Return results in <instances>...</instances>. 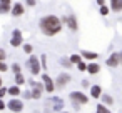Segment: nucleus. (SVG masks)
I'll return each mask as SVG.
<instances>
[{
	"mask_svg": "<svg viewBox=\"0 0 122 113\" xmlns=\"http://www.w3.org/2000/svg\"><path fill=\"white\" fill-rule=\"evenodd\" d=\"M24 12H25V9H24L22 4H15V5H12V9H10V14H12L14 17H20V15H24Z\"/></svg>",
	"mask_w": 122,
	"mask_h": 113,
	"instance_id": "nucleus-11",
	"label": "nucleus"
},
{
	"mask_svg": "<svg viewBox=\"0 0 122 113\" xmlns=\"http://www.w3.org/2000/svg\"><path fill=\"white\" fill-rule=\"evenodd\" d=\"M24 98H30V91H24Z\"/></svg>",
	"mask_w": 122,
	"mask_h": 113,
	"instance_id": "nucleus-36",
	"label": "nucleus"
},
{
	"mask_svg": "<svg viewBox=\"0 0 122 113\" xmlns=\"http://www.w3.org/2000/svg\"><path fill=\"white\" fill-rule=\"evenodd\" d=\"M52 103H54V111H62V108H64V101H62V100L54 98Z\"/></svg>",
	"mask_w": 122,
	"mask_h": 113,
	"instance_id": "nucleus-18",
	"label": "nucleus"
},
{
	"mask_svg": "<svg viewBox=\"0 0 122 113\" xmlns=\"http://www.w3.org/2000/svg\"><path fill=\"white\" fill-rule=\"evenodd\" d=\"M64 22L67 23V27H69L72 32H77L79 25H77V18H75L74 15H70V17H64Z\"/></svg>",
	"mask_w": 122,
	"mask_h": 113,
	"instance_id": "nucleus-10",
	"label": "nucleus"
},
{
	"mask_svg": "<svg viewBox=\"0 0 122 113\" xmlns=\"http://www.w3.org/2000/svg\"><path fill=\"white\" fill-rule=\"evenodd\" d=\"M77 68L80 72H87V63L85 62H80V63H77Z\"/></svg>",
	"mask_w": 122,
	"mask_h": 113,
	"instance_id": "nucleus-28",
	"label": "nucleus"
},
{
	"mask_svg": "<svg viewBox=\"0 0 122 113\" xmlns=\"http://www.w3.org/2000/svg\"><path fill=\"white\" fill-rule=\"evenodd\" d=\"M12 72H14L15 75H17V73H22V68H20V65H19V63H14V65H12Z\"/></svg>",
	"mask_w": 122,
	"mask_h": 113,
	"instance_id": "nucleus-27",
	"label": "nucleus"
},
{
	"mask_svg": "<svg viewBox=\"0 0 122 113\" xmlns=\"http://www.w3.org/2000/svg\"><path fill=\"white\" fill-rule=\"evenodd\" d=\"M4 86V83H2V78H0V88H2Z\"/></svg>",
	"mask_w": 122,
	"mask_h": 113,
	"instance_id": "nucleus-39",
	"label": "nucleus"
},
{
	"mask_svg": "<svg viewBox=\"0 0 122 113\" xmlns=\"http://www.w3.org/2000/svg\"><path fill=\"white\" fill-rule=\"evenodd\" d=\"M10 45H12V47H20V45H24V38H22V32H20L19 28H15V30L12 32V38H10Z\"/></svg>",
	"mask_w": 122,
	"mask_h": 113,
	"instance_id": "nucleus-6",
	"label": "nucleus"
},
{
	"mask_svg": "<svg viewBox=\"0 0 122 113\" xmlns=\"http://www.w3.org/2000/svg\"><path fill=\"white\" fill-rule=\"evenodd\" d=\"M7 108H9L10 111L19 113V111H22V110H24V103H22V100H19V98H12V100L7 103Z\"/></svg>",
	"mask_w": 122,
	"mask_h": 113,
	"instance_id": "nucleus-8",
	"label": "nucleus"
},
{
	"mask_svg": "<svg viewBox=\"0 0 122 113\" xmlns=\"http://www.w3.org/2000/svg\"><path fill=\"white\" fill-rule=\"evenodd\" d=\"M105 65L107 67H117V65H120V55H119V52L110 53V57L105 60Z\"/></svg>",
	"mask_w": 122,
	"mask_h": 113,
	"instance_id": "nucleus-9",
	"label": "nucleus"
},
{
	"mask_svg": "<svg viewBox=\"0 0 122 113\" xmlns=\"http://www.w3.org/2000/svg\"><path fill=\"white\" fill-rule=\"evenodd\" d=\"M7 93H9L10 96H14V98H17V96L20 95V88H19L17 85H14V86H10V88H7Z\"/></svg>",
	"mask_w": 122,
	"mask_h": 113,
	"instance_id": "nucleus-16",
	"label": "nucleus"
},
{
	"mask_svg": "<svg viewBox=\"0 0 122 113\" xmlns=\"http://www.w3.org/2000/svg\"><path fill=\"white\" fill-rule=\"evenodd\" d=\"M69 60H70V63H72V65H74V63L77 65V63H80V62H82V57H80L79 53H74V55H70V58H69Z\"/></svg>",
	"mask_w": 122,
	"mask_h": 113,
	"instance_id": "nucleus-19",
	"label": "nucleus"
},
{
	"mask_svg": "<svg viewBox=\"0 0 122 113\" xmlns=\"http://www.w3.org/2000/svg\"><path fill=\"white\" fill-rule=\"evenodd\" d=\"M27 65H29V68H30V73L32 75H39L40 73V62H39V57H34V55H30V58H29V62H27Z\"/></svg>",
	"mask_w": 122,
	"mask_h": 113,
	"instance_id": "nucleus-4",
	"label": "nucleus"
},
{
	"mask_svg": "<svg viewBox=\"0 0 122 113\" xmlns=\"http://www.w3.org/2000/svg\"><path fill=\"white\" fill-rule=\"evenodd\" d=\"M82 86H84V88H87V86H90V85H89V81H87V80H82Z\"/></svg>",
	"mask_w": 122,
	"mask_h": 113,
	"instance_id": "nucleus-35",
	"label": "nucleus"
},
{
	"mask_svg": "<svg viewBox=\"0 0 122 113\" xmlns=\"http://www.w3.org/2000/svg\"><path fill=\"white\" fill-rule=\"evenodd\" d=\"M80 57H82V58H87V60H90V62H95V58H99V55H97L95 52H87V50H82Z\"/></svg>",
	"mask_w": 122,
	"mask_h": 113,
	"instance_id": "nucleus-12",
	"label": "nucleus"
},
{
	"mask_svg": "<svg viewBox=\"0 0 122 113\" xmlns=\"http://www.w3.org/2000/svg\"><path fill=\"white\" fill-rule=\"evenodd\" d=\"M10 9H12V5H2L0 4V14H9Z\"/></svg>",
	"mask_w": 122,
	"mask_h": 113,
	"instance_id": "nucleus-25",
	"label": "nucleus"
},
{
	"mask_svg": "<svg viewBox=\"0 0 122 113\" xmlns=\"http://www.w3.org/2000/svg\"><path fill=\"white\" fill-rule=\"evenodd\" d=\"M95 113H112V111H110L107 106H104V105L100 103V105H97V108H95Z\"/></svg>",
	"mask_w": 122,
	"mask_h": 113,
	"instance_id": "nucleus-20",
	"label": "nucleus"
},
{
	"mask_svg": "<svg viewBox=\"0 0 122 113\" xmlns=\"http://www.w3.org/2000/svg\"><path fill=\"white\" fill-rule=\"evenodd\" d=\"M100 100H102V105H104V106H109V105L114 103V98H112L110 95H100Z\"/></svg>",
	"mask_w": 122,
	"mask_h": 113,
	"instance_id": "nucleus-17",
	"label": "nucleus"
},
{
	"mask_svg": "<svg viewBox=\"0 0 122 113\" xmlns=\"http://www.w3.org/2000/svg\"><path fill=\"white\" fill-rule=\"evenodd\" d=\"M70 101H72V106H74L75 110H79L82 105L89 103V98H87V95L82 93V91H72V93H70Z\"/></svg>",
	"mask_w": 122,
	"mask_h": 113,
	"instance_id": "nucleus-2",
	"label": "nucleus"
},
{
	"mask_svg": "<svg viewBox=\"0 0 122 113\" xmlns=\"http://www.w3.org/2000/svg\"><path fill=\"white\" fill-rule=\"evenodd\" d=\"M9 70V65L5 62H0V72H7Z\"/></svg>",
	"mask_w": 122,
	"mask_h": 113,
	"instance_id": "nucleus-29",
	"label": "nucleus"
},
{
	"mask_svg": "<svg viewBox=\"0 0 122 113\" xmlns=\"http://www.w3.org/2000/svg\"><path fill=\"white\" fill-rule=\"evenodd\" d=\"M24 52H25L27 55H32V52H34V47H32L30 43H25V45H24Z\"/></svg>",
	"mask_w": 122,
	"mask_h": 113,
	"instance_id": "nucleus-23",
	"label": "nucleus"
},
{
	"mask_svg": "<svg viewBox=\"0 0 122 113\" xmlns=\"http://www.w3.org/2000/svg\"><path fill=\"white\" fill-rule=\"evenodd\" d=\"M70 80H72V77H70L69 73H65V72H62L60 75H57V80H55L54 83H55V86H59V88H62V86H65L67 83H70Z\"/></svg>",
	"mask_w": 122,
	"mask_h": 113,
	"instance_id": "nucleus-7",
	"label": "nucleus"
},
{
	"mask_svg": "<svg viewBox=\"0 0 122 113\" xmlns=\"http://www.w3.org/2000/svg\"><path fill=\"white\" fill-rule=\"evenodd\" d=\"M25 4H27L29 7H34V5H37V2H35V0H25Z\"/></svg>",
	"mask_w": 122,
	"mask_h": 113,
	"instance_id": "nucleus-33",
	"label": "nucleus"
},
{
	"mask_svg": "<svg viewBox=\"0 0 122 113\" xmlns=\"http://www.w3.org/2000/svg\"><path fill=\"white\" fill-rule=\"evenodd\" d=\"M7 95V88L5 86H2V88H0V100H4V96Z\"/></svg>",
	"mask_w": 122,
	"mask_h": 113,
	"instance_id": "nucleus-31",
	"label": "nucleus"
},
{
	"mask_svg": "<svg viewBox=\"0 0 122 113\" xmlns=\"http://www.w3.org/2000/svg\"><path fill=\"white\" fill-rule=\"evenodd\" d=\"M5 57H7L5 50H4V48H0V62H5Z\"/></svg>",
	"mask_w": 122,
	"mask_h": 113,
	"instance_id": "nucleus-30",
	"label": "nucleus"
},
{
	"mask_svg": "<svg viewBox=\"0 0 122 113\" xmlns=\"http://www.w3.org/2000/svg\"><path fill=\"white\" fill-rule=\"evenodd\" d=\"M30 98L32 100H39L44 93V85L42 83H37V81H30Z\"/></svg>",
	"mask_w": 122,
	"mask_h": 113,
	"instance_id": "nucleus-3",
	"label": "nucleus"
},
{
	"mask_svg": "<svg viewBox=\"0 0 122 113\" xmlns=\"http://www.w3.org/2000/svg\"><path fill=\"white\" fill-rule=\"evenodd\" d=\"M24 81H25L24 75H22V73H17V75H15V85H17V86H19V85H24Z\"/></svg>",
	"mask_w": 122,
	"mask_h": 113,
	"instance_id": "nucleus-21",
	"label": "nucleus"
},
{
	"mask_svg": "<svg viewBox=\"0 0 122 113\" xmlns=\"http://www.w3.org/2000/svg\"><path fill=\"white\" fill-rule=\"evenodd\" d=\"M60 63H62V65H64L65 68H70V67H72V63H70V60H69L67 57H64V58H60Z\"/></svg>",
	"mask_w": 122,
	"mask_h": 113,
	"instance_id": "nucleus-24",
	"label": "nucleus"
},
{
	"mask_svg": "<svg viewBox=\"0 0 122 113\" xmlns=\"http://www.w3.org/2000/svg\"><path fill=\"white\" fill-rule=\"evenodd\" d=\"M87 72H89L90 75H95V73H99V72H100V65H99V63H95V62H92V63H89V65H87Z\"/></svg>",
	"mask_w": 122,
	"mask_h": 113,
	"instance_id": "nucleus-13",
	"label": "nucleus"
},
{
	"mask_svg": "<svg viewBox=\"0 0 122 113\" xmlns=\"http://www.w3.org/2000/svg\"><path fill=\"white\" fill-rule=\"evenodd\" d=\"M60 113H67V111H60Z\"/></svg>",
	"mask_w": 122,
	"mask_h": 113,
	"instance_id": "nucleus-40",
	"label": "nucleus"
},
{
	"mask_svg": "<svg viewBox=\"0 0 122 113\" xmlns=\"http://www.w3.org/2000/svg\"><path fill=\"white\" fill-rule=\"evenodd\" d=\"M100 95H102V88L99 85H92L90 86V96L92 98H100Z\"/></svg>",
	"mask_w": 122,
	"mask_h": 113,
	"instance_id": "nucleus-14",
	"label": "nucleus"
},
{
	"mask_svg": "<svg viewBox=\"0 0 122 113\" xmlns=\"http://www.w3.org/2000/svg\"><path fill=\"white\" fill-rule=\"evenodd\" d=\"M42 85H44V90L47 91V93H54L55 91V83H54V80L45 73V75H42Z\"/></svg>",
	"mask_w": 122,
	"mask_h": 113,
	"instance_id": "nucleus-5",
	"label": "nucleus"
},
{
	"mask_svg": "<svg viewBox=\"0 0 122 113\" xmlns=\"http://www.w3.org/2000/svg\"><path fill=\"white\" fill-rule=\"evenodd\" d=\"M119 55H120V65H122V52H119Z\"/></svg>",
	"mask_w": 122,
	"mask_h": 113,
	"instance_id": "nucleus-38",
	"label": "nucleus"
},
{
	"mask_svg": "<svg viewBox=\"0 0 122 113\" xmlns=\"http://www.w3.org/2000/svg\"><path fill=\"white\" fill-rule=\"evenodd\" d=\"M39 62H40V67H44V70H45V67H47V57L45 55H40L39 57Z\"/></svg>",
	"mask_w": 122,
	"mask_h": 113,
	"instance_id": "nucleus-26",
	"label": "nucleus"
},
{
	"mask_svg": "<svg viewBox=\"0 0 122 113\" xmlns=\"http://www.w3.org/2000/svg\"><path fill=\"white\" fill-rule=\"evenodd\" d=\"M99 12H100V15H102V17H105V15H109V12H110V9H109L107 5H102Z\"/></svg>",
	"mask_w": 122,
	"mask_h": 113,
	"instance_id": "nucleus-22",
	"label": "nucleus"
},
{
	"mask_svg": "<svg viewBox=\"0 0 122 113\" xmlns=\"http://www.w3.org/2000/svg\"><path fill=\"white\" fill-rule=\"evenodd\" d=\"M110 10L112 12H122V0H110Z\"/></svg>",
	"mask_w": 122,
	"mask_h": 113,
	"instance_id": "nucleus-15",
	"label": "nucleus"
},
{
	"mask_svg": "<svg viewBox=\"0 0 122 113\" xmlns=\"http://www.w3.org/2000/svg\"><path fill=\"white\" fill-rule=\"evenodd\" d=\"M2 5H12V0H0Z\"/></svg>",
	"mask_w": 122,
	"mask_h": 113,
	"instance_id": "nucleus-34",
	"label": "nucleus"
},
{
	"mask_svg": "<svg viewBox=\"0 0 122 113\" xmlns=\"http://www.w3.org/2000/svg\"><path fill=\"white\" fill-rule=\"evenodd\" d=\"M97 4H99V5L102 7V5H105V0H97Z\"/></svg>",
	"mask_w": 122,
	"mask_h": 113,
	"instance_id": "nucleus-37",
	"label": "nucleus"
},
{
	"mask_svg": "<svg viewBox=\"0 0 122 113\" xmlns=\"http://www.w3.org/2000/svg\"><path fill=\"white\" fill-rule=\"evenodd\" d=\"M5 108H7V103H5L4 100H0V111H4Z\"/></svg>",
	"mask_w": 122,
	"mask_h": 113,
	"instance_id": "nucleus-32",
	"label": "nucleus"
},
{
	"mask_svg": "<svg viewBox=\"0 0 122 113\" xmlns=\"http://www.w3.org/2000/svg\"><path fill=\"white\" fill-rule=\"evenodd\" d=\"M39 27H40V30H42L44 35L54 37V35H57L62 30V20L57 15H45V17L40 18Z\"/></svg>",
	"mask_w": 122,
	"mask_h": 113,
	"instance_id": "nucleus-1",
	"label": "nucleus"
}]
</instances>
